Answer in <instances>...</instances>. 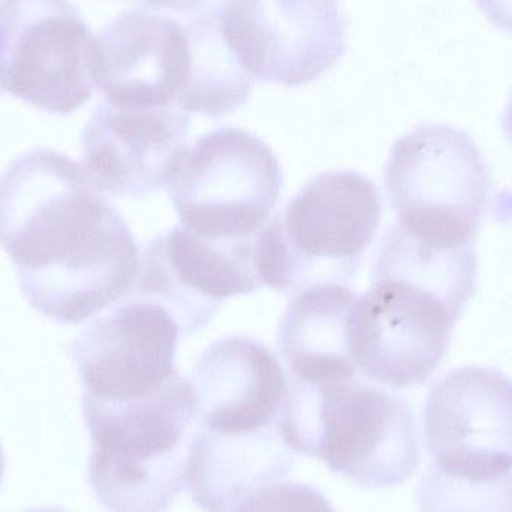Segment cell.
<instances>
[{
  "mask_svg": "<svg viewBox=\"0 0 512 512\" xmlns=\"http://www.w3.org/2000/svg\"><path fill=\"white\" fill-rule=\"evenodd\" d=\"M384 180L400 230L444 248L474 243L492 179L466 132L448 125L418 126L394 144Z\"/></svg>",
  "mask_w": 512,
  "mask_h": 512,
  "instance_id": "cell-5",
  "label": "cell"
},
{
  "mask_svg": "<svg viewBox=\"0 0 512 512\" xmlns=\"http://www.w3.org/2000/svg\"><path fill=\"white\" fill-rule=\"evenodd\" d=\"M230 512H336L315 487L274 483L255 490Z\"/></svg>",
  "mask_w": 512,
  "mask_h": 512,
  "instance_id": "cell-21",
  "label": "cell"
},
{
  "mask_svg": "<svg viewBox=\"0 0 512 512\" xmlns=\"http://www.w3.org/2000/svg\"><path fill=\"white\" fill-rule=\"evenodd\" d=\"M255 242L218 243L183 227L156 237L140 259L135 297L167 309L183 334L204 330L222 304L264 286Z\"/></svg>",
  "mask_w": 512,
  "mask_h": 512,
  "instance_id": "cell-11",
  "label": "cell"
},
{
  "mask_svg": "<svg viewBox=\"0 0 512 512\" xmlns=\"http://www.w3.org/2000/svg\"><path fill=\"white\" fill-rule=\"evenodd\" d=\"M375 279L414 283L441 298L460 318L474 295L477 255L472 245L459 248L430 245L394 225L379 249Z\"/></svg>",
  "mask_w": 512,
  "mask_h": 512,
  "instance_id": "cell-19",
  "label": "cell"
},
{
  "mask_svg": "<svg viewBox=\"0 0 512 512\" xmlns=\"http://www.w3.org/2000/svg\"><path fill=\"white\" fill-rule=\"evenodd\" d=\"M277 426L292 453L322 460L364 489L400 486L420 462L411 405L358 378L291 379Z\"/></svg>",
  "mask_w": 512,
  "mask_h": 512,
  "instance_id": "cell-2",
  "label": "cell"
},
{
  "mask_svg": "<svg viewBox=\"0 0 512 512\" xmlns=\"http://www.w3.org/2000/svg\"><path fill=\"white\" fill-rule=\"evenodd\" d=\"M0 248L24 297L59 324H81L131 292L140 249L87 170L50 149L0 174Z\"/></svg>",
  "mask_w": 512,
  "mask_h": 512,
  "instance_id": "cell-1",
  "label": "cell"
},
{
  "mask_svg": "<svg viewBox=\"0 0 512 512\" xmlns=\"http://www.w3.org/2000/svg\"><path fill=\"white\" fill-rule=\"evenodd\" d=\"M191 117L173 107L99 104L81 135L87 173L102 192L146 197L170 185L188 150Z\"/></svg>",
  "mask_w": 512,
  "mask_h": 512,
  "instance_id": "cell-14",
  "label": "cell"
},
{
  "mask_svg": "<svg viewBox=\"0 0 512 512\" xmlns=\"http://www.w3.org/2000/svg\"><path fill=\"white\" fill-rule=\"evenodd\" d=\"M152 9H170L177 12H195L203 8L207 0H140Z\"/></svg>",
  "mask_w": 512,
  "mask_h": 512,
  "instance_id": "cell-23",
  "label": "cell"
},
{
  "mask_svg": "<svg viewBox=\"0 0 512 512\" xmlns=\"http://www.w3.org/2000/svg\"><path fill=\"white\" fill-rule=\"evenodd\" d=\"M26 512H69L62 507H39L35 508V510H29Z\"/></svg>",
  "mask_w": 512,
  "mask_h": 512,
  "instance_id": "cell-25",
  "label": "cell"
},
{
  "mask_svg": "<svg viewBox=\"0 0 512 512\" xmlns=\"http://www.w3.org/2000/svg\"><path fill=\"white\" fill-rule=\"evenodd\" d=\"M198 429L218 435H251L276 427L288 381L273 352L251 337H225L192 367Z\"/></svg>",
  "mask_w": 512,
  "mask_h": 512,
  "instance_id": "cell-15",
  "label": "cell"
},
{
  "mask_svg": "<svg viewBox=\"0 0 512 512\" xmlns=\"http://www.w3.org/2000/svg\"><path fill=\"white\" fill-rule=\"evenodd\" d=\"M292 451L279 426L227 436L197 429L191 442L188 486L192 501L206 512H230L246 496L288 477Z\"/></svg>",
  "mask_w": 512,
  "mask_h": 512,
  "instance_id": "cell-16",
  "label": "cell"
},
{
  "mask_svg": "<svg viewBox=\"0 0 512 512\" xmlns=\"http://www.w3.org/2000/svg\"><path fill=\"white\" fill-rule=\"evenodd\" d=\"M92 32L71 0H0V87L50 114L92 98Z\"/></svg>",
  "mask_w": 512,
  "mask_h": 512,
  "instance_id": "cell-7",
  "label": "cell"
},
{
  "mask_svg": "<svg viewBox=\"0 0 512 512\" xmlns=\"http://www.w3.org/2000/svg\"><path fill=\"white\" fill-rule=\"evenodd\" d=\"M457 319L414 283L375 279L349 310V352L367 379L391 388L421 385L447 354Z\"/></svg>",
  "mask_w": 512,
  "mask_h": 512,
  "instance_id": "cell-8",
  "label": "cell"
},
{
  "mask_svg": "<svg viewBox=\"0 0 512 512\" xmlns=\"http://www.w3.org/2000/svg\"><path fill=\"white\" fill-rule=\"evenodd\" d=\"M92 442L89 481L110 512H164L188 486L195 421L191 382L131 402L83 399Z\"/></svg>",
  "mask_w": 512,
  "mask_h": 512,
  "instance_id": "cell-3",
  "label": "cell"
},
{
  "mask_svg": "<svg viewBox=\"0 0 512 512\" xmlns=\"http://www.w3.org/2000/svg\"><path fill=\"white\" fill-rule=\"evenodd\" d=\"M221 11L225 38L254 80L312 83L348 47L339 0H224Z\"/></svg>",
  "mask_w": 512,
  "mask_h": 512,
  "instance_id": "cell-9",
  "label": "cell"
},
{
  "mask_svg": "<svg viewBox=\"0 0 512 512\" xmlns=\"http://www.w3.org/2000/svg\"><path fill=\"white\" fill-rule=\"evenodd\" d=\"M167 191L189 233L210 242H255L279 203L282 170L261 138L219 128L188 147Z\"/></svg>",
  "mask_w": 512,
  "mask_h": 512,
  "instance_id": "cell-6",
  "label": "cell"
},
{
  "mask_svg": "<svg viewBox=\"0 0 512 512\" xmlns=\"http://www.w3.org/2000/svg\"><path fill=\"white\" fill-rule=\"evenodd\" d=\"M424 433L435 465L512 471V379L477 366L448 373L427 396Z\"/></svg>",
  "mask_w": 512,
  "mask_h": 512,
  "instance_id": "cell-13",
  "label": "cell"
},
{
  "mask_svg": "<svg viewBox=\"0 0 512 512\" xmlns=\"http://www.w3.org/2000/svg\"><path fill=\"white\" fill-rule=\"evenodd\" d=\"M5 468H6L5 454H3L2 445H0V484H2L3 475H5Z\"/></svg>",
  "mask_w": 512,
  "mask_h": 512,
  "instance_id": "cell-26",
  "label": "cell"
},
{
  "mask_svg": "<svg viewBox=\"0 0 512 512\" xmlns=\"http://www.w3.org/2000/svg\"><path fill=\"white\" fill-rule=\"evenodd\" d=\"M502 125H504L505 134H507L508 140H510L512 144V93L510 101H508L507 107H505Z\"/></svg>",
  "mask_w": 512,
  "mask_h": 512,
  "instance_id": "cell-24",
  "label": "cell"
},
{
  "mask_svg": "<svg viewBox=\"0 0 512 512\" xmlns=\"http://www.w3.org/2000/svg\"><path fill=\"white\" fill-rule=\"evenodd\" d=\"M180 327L170 312L131 295L93 321L69 349L83 399L131 402L167 387L177 375Z\"/></svg>",
  "mask_w": 512,
  "mask_h": 512,
  "instance_id": "cell-10",
  "label": "cell"
},
{
  "mask_svg": "<svg viewBox=\"0 0 512 512\" xmlns=\"http://www.w3.org/2000/svg\"><path fill=\"white\" fill-rule=\"evenodd\" d=\"M418 501L420 512H512V471L483 474L433 463Z\"/></svg>",
  "mask_w": 512,
  "mask_h": 512,
  "instance_id": "cell-20",
  "label": "cell"
},
{
  "mask_svg": "<svg viewBox=\"0 0 512 512\" xmlns=\"http://www.w3.org/2000/svg\"><path fill=\"white\" fill-rule=\"evenodd\" d=\"M355 298V291L343 283H321L295 294L277 337L292 381L325 384L358 378L348 345V316Z\"/></svg>",
  "mask_w": 512,
  "mask_h": 512,
  "instance_id": "cell-17",
  "label": "cell"
},
{
  "mask_svg": "<svg viewBox=\"0 0 512 512\" xmlns=\"http://www.w3.org/2000/svg\"><path fill=\"white\" fill-rule=\"evenodd\" d=\"M3 93H5V92H3L2 87H0V96H2V95H3Z\"/></svg>",
  "mask_w": 512,
  "mask_h": 512,
  "instance_id": "cell-27",
  "label": "cell"
},
{
  "mask_svg": "<svg viewBox=\"0 0 512 512\" xmlns=\"http://www.w3.org/2000/svg\"><path fill=\"white\" fill-rule=\"evenodd\" d=\"M192 44V74L177 107L218 119L248 102L255 80L225 38L221 3H210L186 18Z\"/></svg>",
  "mask_w": 512,
  "mask_h": 512,
  "instance_id": "cell-18",
  "label": "cell"
},
{
  "mask_svg": "<svg viewBox=\"0 0 512 512\" xmlns=\"http://www.w3.org/2000/svg\"><path fill=\"white\" fill-rule=\"evenodd\" d=\"M381 218V195L372 180L349 170L319 174L256 237L262 283L297 294L321 283L349 282Z\"/></svg>",
  "mask_w": 512,
  "mask_h": 512,
  "instance_id": "cell-4",
  "label": "cell"
},
{
  "mask_svg": "<svg viewBox=\"0 0 512 512\" xmlns=\"http://www.w3.org/2000/svg\"><path fill=\"white\" fill-rule=\"evenodd\" d=\"M487 20L499 29L512 33V0H475Z\"/></svg>",
  "mask_w": 512,
  "mask_h": 512,
  "instance_id": "cell-22",
  "label": "cell"
},
{
  "mask_svg": "<svg viewBox=\"0 0 512 512\" xmlns=\"http://www.w3.org/2000/svg\"><path fill=\"white\" fill-rule=\"evenodd\" d=\"M89 72L105 102L116 107L177 104L192 74L186 21L152 8L120 12L93 39Z\"/></svg>",
  "mask_w": 512,
  "mask_h": 512,
  "instance_id": "cell-12",
  "label": "cell"
}]
</instances>
